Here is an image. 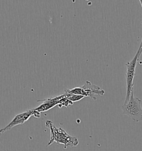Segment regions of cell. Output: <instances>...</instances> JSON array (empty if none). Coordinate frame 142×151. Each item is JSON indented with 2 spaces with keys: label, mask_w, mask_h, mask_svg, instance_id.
I'll return each mask as SVG.
<instances>
[{
  "label": "cell",
  "mask_w": 142,
  "mask_h": 151,
  "mask_svg": "<svg viewBox=\"0 0 142 151\" xmlns=\"http://www.w3.org/2000/svg\"><path fill=\"white\" fill-rule=\"evenodd\" d=\"M46 126L51 131V139L47 146H50L53 142L63 145L64 146V149L68 147H76L78 145L79 141L77 138L71 136L62 128L56 127L51 121H47Z\"/></svg>",
  "instance_id": "obj_1"
},
{
  "label": "cell",
  "mask_w": 142,
  "mask_h": 151,
  "mask_svg": "<svg viewBox=\"0 0 142 151\" xmlns=\"http://www.w3.org/2000/svg\"><path fill=\"white\" fill-rule=\"evenodd\" d=\"M133 90L131 91L128 101L122 107V114L128 116L134 122H139L142 121V100L134 96Z\"/></svg>",
  "instance_id": "obj_2"
},
{
  "label": "cell",
  "mask_w": 142,
  "mask_h": 151,
  "mask_svg": "<svg viewBox=\"0 0 142 151\" xmlns=\"http://www.w3.org/2000/svg\"><path fill=\"white\" fill-rule=\"evenodd\" d=\"M64 91L68 93L83 95L85 98H92L95 101L97 100L96 95L103 96L105 93V91L104 90L98 86L97 85L92 84L89 81H86L82 86L76 87L72 89H65Z\"/></svg>",
  "instance_id": "obj_3"
},
{
  "label": "cell",
  "mask_w": 142,
  "mask_h": 151,
  "mask_svg": "<svg viewBox=\"0 0 142 151\" xmlns=\"http://www.w3.org/2000/svg\"><path fill=\"white\" fill-rule=\"evenodd\" d=\"M142 44L141 43L138 49L137 52L135 54V56L132 59V60L130 62H128L126 64L125 67L127 68L126 70V84H127V93H126V97L125 99V103L128 101L129 97L131 93V91L133 89V80L135 76V69H136V65L138 61H139V53L140 52V50L142 48Z\"/></svg>",
  "instance_id": "obj_4"
},
{
  "label": "cell",
  "mask_w": 142,
  "mask_h": 151,
  "mask_svg": "<svg viewBox=\"0 0 142 151\" xmlns=\"http://www.w3.org/2000/svg\"><path fill=\"white\" fill-rule=\"evenodd\" d=\"M33 110H30L17 115L5 127L0 129V135L11 129L16 126L23 124L32 116H33Z\"/></svg>",
  "instance_id": "obj_5"
},
{
  "label": "cell",
  "mask_w": 142,
  "mask_h": 151,
  "mask_svg": "<svg viewBox=\"0 0 142 151\" xmlns=\"http://www.w3.org/2000/svg\"><path fill=\"white\" fill-rule=\"evenodd\" d=\"M62 97H63V94L58 96L49 98L47 99H45L43 100H40L43 102L38 107L34 109L33 110L40 113L49 111L54 107L57 105L58 106V105L60 104V100Z\"/></svg>",
  "instance_id": "obj_6"
},
{
  "label": "cell",
  "mask_w": 142,
  "mask_h": 151,
  "mask_svg": "<svg viewBox=\"0 0 142 151\" xmlns=\"http://www.w3.org/2000/svg\"><path fill=\"white\" fill-rule=\"evenodd\" d=\"M63 94L65 95L68 100H70L72 102H75L79 101L80 100L83 99V98H85L84 96L80 95H77V94H73V93H68L64 91Z\"/></svg>",
  "instance_id": "obj_7"
},
{
  "label": "cell",
  "mask_w": 142,
  "mask_h": 151,
  "mask_svg": "<svg viewBox=\"0 0 142 151\" xmlns=\"http://www.w3.org/2000/svg\"><path fill=\"white\" fill-rule=\"evenodd\" d=\"M141 43L142 44V40H141ZM142 48H141V49L140 50V52H139V58H140L141 57V55H142Z\"/></svg>",
  "instance_id": "obj_8"
},
{
  "label": "cell",
  "mask_w": 142,
  "mask_h": 151,
  "mask_svg": "<svg viewBox=\"0 0 142 151\" xmlns=\"http://www.w3.org/2000/svg\"><path fill=\"white\" fill-rule=\"evenodd\" d=\"M85 1H89V0H85Z\"/></svg>",
  "instance_id": "obj_9"
}]
</instances>
